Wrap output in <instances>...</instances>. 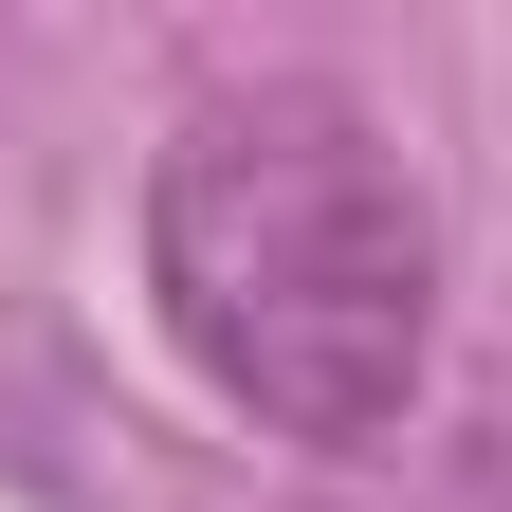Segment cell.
<instances>
[{
  "label": "cell",
  "mask_w": 512,
  "mask_h": 512,
  "mask_svg": "<svg viewBox=\"0 0 512 512\" xmlns=\"http://www.w3.org/2000/svg\"><path fill=\"white\" fill-rule=\"evenodd\" d=\"M147 293L256 439L348 458L439 366V202L330 74H238L147 165Z\"/></svg>",
  "instance_id": "cell-1"
}]
</instances>
